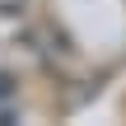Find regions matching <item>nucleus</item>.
<instances>
[{
	"instance_id": "nucleus-1",
	"label": "nucleus",
	"mask_w": 126,
	"mask_h": 126,
	"mask_svg": "<svg viewBox=\"0 0 126 126\" xmlns=\"http://www.w3.org/2000/svg\"><path fill=\"white\" fill-rule=\"evenodd\" d=\"M23 9V0H0V14H19Z\"/></svg>"
},
{
	"instance_id": "nucleus-2",
	"label": "nucleus",
	"mask_w": 126,
	"mask_h": 126,
	"mask_svg": "<svg viewBox=\"0 0 126 126\" xmlns=\"http://www.w3.org/2000/svg\"><path fill=\"white\" fill-rule=\"evenodd\" d=\"M14 94V84H9V75H0V98H9Z\"/></svg>"
}]
</instances>
